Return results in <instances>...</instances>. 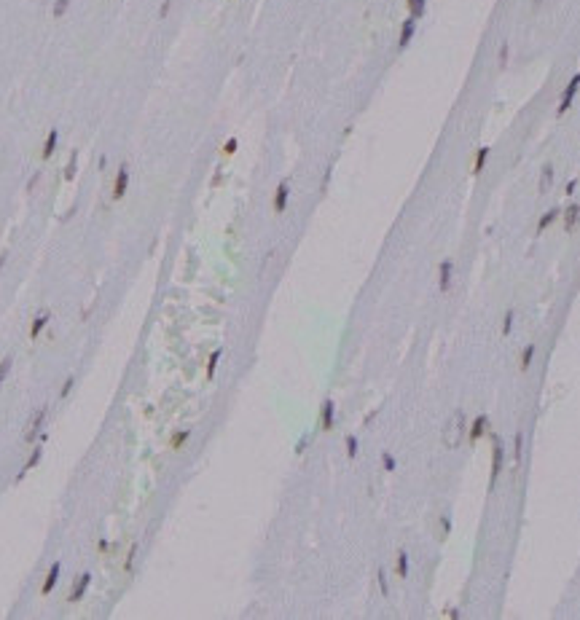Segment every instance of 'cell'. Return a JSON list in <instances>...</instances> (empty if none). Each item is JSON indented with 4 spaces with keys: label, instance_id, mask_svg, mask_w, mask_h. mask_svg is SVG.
<instances>
[{
    "label": "cell",
    "instance_id": "5b68a950",
    "mask_svg": "<svg viewBox=\"0 0 580 620\" xmlns=\"http://www.w3.org/2000/svg\"><path fill=\"white\" fill-rule=\"evenodd\" d=\"M487 433H489V417H487V414H478V417L473 419V425H470V430H467V441L470 443H478Z\"/></svg>",
    "mask_w": 580,
    "mask_h": 620
},
{
    "label": "cell",
    "instance_id": "7a4b0ae2",
    "mask_svg": "<svg viewBox=\"0 0 580 620\" xmlns=\"http://www.w3.org/2000/svg\"><path fill=\"white\" fill-rule=\"evenodd\" d=\"M462 433H465V417H462V411H459L457 417L449 419V422H446V427H443V446H446V449H457Z\"/></svg>",
    "mask_w": 580,
    "mask_h": 620
},
{
    "label": "cell",
    "instance_id": "cb8c5ba5",
    "mask_svg": "<svg viewBox=\"0 0 580 620\" xmlns=\"http://www.w3.org/2000/svg\"><path fill=\"white\" fill-rule=\"evenodd\" d=\"M221 355H223L221 349H215L213 355H210V360H207V379H213V376H215V368H218V360H221Z\"/></svg>",
    "mask_w": 580,
    "mask_h": 620
},
{
    "label": "cell",
    "instance_id": "83f0119b",
    "mask_svg": "<svg viewBox=\"0 0 580 620\" xmlns=\"http://www.w3.org/2000/svg\"><path fill=\"white\" fill-rule=\"evenodd\" d=\"M67 6H70V0H54V9H51V14L54 17H65V11H67Z\"/></svg>",
    "mask_w": 580,
    "mask_h": 620
},
{
    "label": "cell",
    "instance_id": "5bb4252c",
    "mask_svg": "<svg viewBox=\"0 0 580 620\" xmlns=\"http://www.w3.org/2000/svg\"><path fill=\"white\" fill-rule=\"evenodd\" d=\"M559 215H561V210L559 207H553V210H548V213L543 215V218H540V221H537V234H543L545 229H551V226L556 223V221H559Z\"/></svg>",
    "mask_w": 580,
    "mask_h": 620
},
{
    "label": "cell",
    "instance_id": "8fae6325",
    "mask_svg": "<svg viewBox=\"0 0 580 620\" xmlns=\"http://www.w3.org/2000/svg\"><path fill=\"white\" fill-rule=\"evenodd\" d=\"M414 33H417V19L409 17V19L403 22V27H401V38H398V49H406V46L411 43Z\"/></svg>",
    "mask_w": 580,
    "mask_h": 620
},
{
    "label": "cell",
    "instance_id": "8992f818",
    "mask_svg": "<svg viewBox=\"0 0 580 620\" xmlns=\"http://www.w3.org/2000/svg\"><path fill=\"white\" fill-rule=\"evenodd\" d=\"M127 185H129V167L127 164H121L119 172H116V180H113V201L124 199V193H127Z\"/></svg>",
    "mask_w": 580,
    "mask_h": 620
},
{
    "label": "cell",
    "instance_id": "484cf974",
    "mask_svg": "<svg viewBox=\"0 0 580 620\" xmlns=\"http://www.w3.org/2000/svg\"><path fill=\"white\" fill-rule=\"evenodd\" d=\"M381 467L387 470V473H393V470L398 467V462H395V457H393L390 451H384V454H381Z\"/></svg>",
    "mask_w": 580,
    "mask_h": 620
},
{
    "label": "cell",
    "instance_id": "4fadbf2b",
    "mask_svg": "<svg viewBox=\"0 0 580 620\" xmlns=\"http://www.w3.org/2000/svg\"><path fill=\"white\" fill-rule=\"evenodd\" d=\"M89 580H91V575H81L73 583V591H70V596H67V601H78L81 596L86 593V588H89Z\"/></svg>",
    "mask_w": 580,
    "mask_h": 620
},
{
    "label": "cell",
    "instance_id": "9c48e42d",
    "mask_svg": "<svg viewBox=\"0 0 580 620\" xmlns=\"http://www.w3.org/2000/svg\"><path fill=\"white\" fill-rule=\"evenodd\" d=\"M561 221H564V231L567 234L575 231V226L580 223V204H569V207L561 213Z\"/></svg>",
    "mask_w": 580,
    "mask_h": 620
},
{
    "label": "cell",
    "instance_id": "44dd1931",
    "mask_svg": "<svg viewBox=\"0 0 580 620\" xmlns=\"http://www.w3.org/2000/svg\"><path fill=\"white\" fill-rule=\"evenodd\" d=\"M38 462H41V449H35L33 454H30V459L25 462V467H22V473L17 475V481H22V478H25V475L30 473V470H33V467L38 465Z\"/></svg>",
    "mask_w": 580,
    "mask_h": 620
},
{
    "label": "cell",
    "instance_id": "30bf717a",
    "mask_svg": "<svg viewBox=\"0 0 580 620\" xmlns=\"http://www.w3.org/2000/svg\"><path fill=\"white\" fill-rule=\"evenodd\" d=\"M438 287H441V293H449L451 290V261L449 258L441 261V266H438Z\"/></svg>",
    "mask_w": 580,
    "mask_h": 620
},
{
    "label": "cell",
    "instance_id": "7bdbcfd3",
    "mask_svg": "<svg viewBox=\"0 0 580 620\" xmlns=\"http://www.w3.org/2000/svg\"><path fill=\"white\" fill-rule=\"evenodd\" d=\"M532 3H535V9H537V6H543V0H532Z\"/></svg>",
    "mask_w": 580,
    "mask_h": 620
},
{
    "label": "cell",
    "instance_id": "4316f807",
    "mask_svg": "<svg viewBox=\"0 0 580 620\" xmlns=\"http://www.w3.org/2000/svg\"><path fill=\"white\" fill-rule=\"evenodd\" d=\"M75 161H78V153L73 151V153H70L67 167H65V180H73V177H75Z\"/></svg>",
    "mask_w": 580,
    "mask_h": 620
},
{
    "label": "cell",
    "instance_id": "f1b7e54d",
    "mask_svg": "<svg viewBox=\"0 0 580 620\" xmlns=\"http://www.w3.org/2000/svg\"><path fill=\"white\" fill-rule=\"evenodd\" d=\"M511 331H513V309H508L503 317V336H508Z\"/></svg>",
    "mask_w": 580,
    "mask_h": 620
},
{
    "label": "cell",
    "instance_id": "ab89813d",
    "mask_svg": "<svg viewBox=\"0 0 580 620\" xmlns=\"http://www.w3.org/2000/svg\"><path fill=\"white\" fill-rule=\"evenodd\" d=\"M575 188H577V177H575V180H569V183H567V188H564V193H567V196H572V193H575Z\"/></svg>",
    "mask_w": 580,
    "mask_h": 620
},
{
    "label": "cell",
    "instance_id": "8d00e7d4",
    "mask_svg": "<svg viewBox=\"0 0 580 620\" xmlns=\"http://www.w3.org/2000/svg\"><path fill=\"white\" fill-rule=\"evenodd\" d=\"M38 183H41V172H35V175H33V177H30V183H27V191H30V193H33Z\"/></svg>",
    "mask_w": 580,
    "mask_h": 620
},
{
    "label": "cell",
    "instance_id": "52a82bcc",
    "mask_svg": "<svg viewBox=\"0 0 580 620\" xmlns=\"http://www.w3.org/2000/svg\"><path fill=\"white\" fill-rule=\"evenodd\" d=\"M333 422H336V405H333V400H325L323 408H320V430H323V433H331Z\"/></svg>",
    "mask_w": 580,
    "mask_h": 620
},
{
    "label": "cell",
    "instance_id": "1f68e13d",
    "mask_svg": "<svg viewBox=\"0 0 580 620\" xmlns=\"http://www.w3.org/2000/svg\"><path fill=\"white\" fill-rule=\"evenodd\" d=\"M347 454H349L352 459L357 457V438L355 435H347Z\"/></svg>",
    "mask_w": 580,
    "mask_h": 620
},
{
    "label": "cell",
    "instance_id": "603a6c76",
    "mask_svg": "<svg viewBox=\"0 0 580 620\" xmlns=\"http://www.w3.org/2000/svg\"><path fill=\"white\" fill-rule=\"evenodd\" d=\"M521 449H524V435H521V430L513 435V462L519 465L521 462Z\"/></svg>",
    "mask_w": 580,
    "mask_h": 620
},
{
    "label": "cell",
    "instance_id": "d4e9b609",
    "mask_svg": "<svg viewBox=\"0 0 580 620\" xmlns=\"http://www.w3.org/2000/svg\"><path fill=\"white\" fill-rule=\"evenodd\" d=\"M188 438H191V433H188V430H180V433L177 435H172V441H169V446H172V449H180V446H183L185 441H188Z\"/></svg>",
    "mask_w": 580,
    "mask_h": 620
},
{
    "label": "cell",
    "instance_id": "e575fe53",
    "mask_svg": "<svg viewBox=\"0 0 580 620\" xmlns=\"http://www.w3.org/2000/svg\"><path fill=\"white\" fill-rule=\"evenodd\" d=\"M135 556H137V545H132L129 548V556H127V564H124V569H127V572L132 569V564H135Z\"/></svg>",
    "mask_w": 580,
    "mask_h": 620
},
{
    "label": "cell",
    "instance_id": "d6a6232c",
    "mask_svg": "<svg viewBox=\"0 0 580 620\" xmlns=\"http://www.w3.org/2000/svg\"><path fill=\"white\" fill-rule=\"evenodd\" d=\"M508 57H511V46H508V43H503V46H500V65H508Z\"/></svg>",
    "mask_w": 580,
    "mask_h": 620
},
{
    "label": "cell",
    "instance_id": "9a60e30c",
    "mask_svg": "<svg viewBox=\"0 0 580 620\" xmlns=\"http://www.w3.org/2000/svg\"><path fill=\"white\" fill-rule=\"evenodd\" d=\"M489 151L492 148L489 145H484V148H478V153H475V161H473V175L478 177L484 172V164H487V159H489Z\"/></svg>",
    "mask_w": 580,
    "mask_h": 620
},
{
    "label": "cell",
    "instance_id": "ba28073f",
    "mask_svg": "<svg viewBox=\"0 0 580 620\" xmlns=\"http://www.w3.org/2000/svg\"><path fill=\"white\" fill-rule=\"evenodd\" d=\"M287 199H290V183L287 180H282V183L277 185V191H274V213H285L287 207Z\"/></svg>",
    "mask_w": 580,
    "mask_h": 620
},
{
    "label": "cell",
    "instance_id": "4dcf8cb0",
    "mask_svg": "<svg viewBox=\"0 0 580 620\" xmlns=\"http://www.w3.org/2000/svg\"><path fill=\"white\" fill-rule=\"evenodd\" d=\"M11 365H14V360L11 357H6L3 363H0V384L6 381V376H9V371H11Z\"/></svg>",
    "mask_w": 580,
    "mask_h": 620
},
{
    "label": "cell",
    "instance_id": "d590c367",
    "mask_svg": "<svg viewBox=\"0 0 580 620\" xmlns=\"http://www.w3.org/2000/svg\"><path fill=\"white\" fill-rule=\"evenodd\" d=\"M73 384H75V379L70 376V379L65 381V387H62V392H59V397H67V395H70V389H73Z\"/></svg>",
    "mask_w": 580,
    "mask_h": 620
},
{
    "label": "cell",
    "instance_id": "b9f144b4",
    "mask_svg": "<svg viewBox=\"0 0 580 620\" xmlns=\"http://www.w3.org/2000/svg\"><path fill=\"white\" fill-rule=\"evenodd\" d=\"M6 258H9V255H6V253H0V269L6 266Z\"/></svg>",
    "mask_w": 580,
    "mask_h": 620
},
{
    "label": "cell",
    "instance_id": "2e32d148",
    "mask_svg": "<svg viewBox=\"0 0 580 620\" xmlns=\"http://www.w3.org/2000/svg\"><path fill=\"white\" fill-rule=\"evenodd\" d=\"M535 352H537V347H535V344H527V347H524V352H521V360H519V368H521L524 373L529 371L532 360H535Z\"/></svg>",
    "mask_w": 580,
    "mask_h": 620
},
{
    "label": "cell",
    "instance_id": "d6986e66",
    "mask_svg": "<svg viewBox=\"0 0 580 620\" xmlns=\"http://www.w3.org/2000/svg\"><path fill=\"white\" fill-rule=\"evenodd\" d=\"M395 572H398V577H401V580H406V577H409V553H406V551H401V553H398V564H395Z\"/></svg>",
    "mask_w": 580,
    "mask_h": 620
},
{
    "label": "cell",
    "instance_id": "6da1fadb",
    "mask_svg": "<svg viewBox=\"0 0 580 620\" xmlns=\"http://www.w3.org/2000/svg\"><path fill=\"white\" fill-rule=\"evenodd\" d=\"M503 465H505V446L503 441L492 433V473H489V489H495L500 473H503Z\"/></svg>",
    "mask_w": 580,
    "mask_h": 620
},
{
    "label": "cell",
    "instance_id": "277c9868",
    "mask_svg": "<svg viewBox=\"0 0 580 620\" xmlns=\"http://www.w3.org/2000/svg\"><path fill=\"white\" fill-rule=\"evenodd\" d=\"M46 417H49V408H38V411L30 417V422H27V427H25V441L30 443V441H35V435L41 433V427H43V422H46Z\"/></svg>",
    "mask_w": 580,
    "mask_h": 620
},
{
    "label": "cell",
    "instance_id": "60d3db41",
    "mask_svg": "<svg viewBox=\"0 0 580 620\" xmlns=\"http://www.w3.org/2000/svg\"><path fill=\"white\" fill-rule=\"evenodd\" d=\"M304 449H307V438H304V441H299V446H296V451H299V454H301Z\"/></svg>",
    "mask_w": 580,
    "mask_h": 620
},
{
    "label": "cell",
    "instance_id": "7402d4cb",
    "mask_svg": "<svg viewBox=\"0 0 580 620\" xmlns=\"http://www.w3.org/2000/svg\"><path fill=\"white\" fill-rule=\"evenodd\" d=\"M551 183H553V167L548 164V167H543V177H540V193H545Z\"/></svg>",
    "mask_w": 580,
    "mask_h": 620
},
{
    "label": "cell",
    "instance_id": "74e56055",
    "mask_svg": "<svg viewBox=\"0 0 580 620\" xmlns=\"http://www.w3.org/2000/svg\"><path fill=\"white\" fill-rule=\"evenodd\" d=\"M441 529H443V535H449V532H451V519H449V515H443V519H441Z\"/></svg>",
    "mask_w": 580,
    "mask_h": 620
},
{
    "label": "cell",
    "instance_id": "f35d334b",
    "mask_svg": "<svg viewBox=\"0 0 580 620\" xmlns=\"http://www.w3.org/2000/svg\"><path fill=\"white\" fill-rule=\"evenodd\" d=\"M169 9H172V0H164V3H161V9H159V17H167Z\"/></svg>",
    "mask_w": 580,
    "mask_h": 620
},
{
    "label": "cell",
    "instance_id": "7c38bea8",
    "mask_svg": "<svg viewBox=\"0 0 580 620\" xmlns=\"http://www.w3.org/2000/svg\"><path fill=\"white\" fill-rule=\"evenodd\" d=\"M59 569H62V564L59 561H54L51 567H49V575H46V580H43V596H49L51 591H54V585H57V580H59Z\"/></svg>",
    "mask_w": 580,
    "mask_h": 620
},
{
    "label": "cell",
    "instance_id": "e0dca14e",
    "mask_svg": "<svg viewBox=\"0 0 580 620\" xmlns=\"http://www.w3.org/2000/svg\"><path fill=\"white\" fill-rule=\"evenodd\" d=\"M406 3H409V17H414V19L425 17V11H427V0H406Z\"/></svg>",
    "mask_w": 580,
    "mask_h": 620
},
{
    "label": "cell",
    "instance_id": "ac0fdd59",
    "mask_svg": "<svg viewBox=\"0 0 580 620\" xmlns=\"http://www.w3.org/2000/svg\"><path fill=\"white\" fill-rule=\"evenodd\" d=\"M57 140H59V132H57V129H51V132H49V137H46V143H43V159H51V156H54Z\"/></svg>",
    "mask_w": 580,
    "mask_h": 620
},
{
    "label": "cell",
    "instance_id": "f546056e",
    "mask_svg": "<svg viewBox=\"0 0 580 620\" xmlns=\"http://www.w3.org/2000/svg\"><path fill=\"white\" fill-rule=\"evenodd\" d=\"M237 145H239V140L237 137H229V140H226V145H223V153L226 156H234V153H237Z\"/></svg>",
    "mask_w": 580,
    "mask_h": 620
},
{
    "label": "cell",
    "instance_id": "3957f363",
    "mask_svg": "<svg viewBox=\"0 0 580 620\" xmlns=\"http://www.w3.org/2000/svg\"><path fill=\"white\" fill-rule=\"evenodd\" d=\"M577 89H580V73L577 75H572V81L567 83V89H564V94H561V102H559V108H556V116H564L572 108V99H575V94H577Z\"/></svg>",
    "mask_w": 580,
    "mask_h": 620
},
{
    "label": "cell",
    "instance_id": "836d02e7",
    "mask_svg": "<svg viewBox=\"0 0 580 620\" xmlns=\"http://www.w3.org/2000/svg\"><path fill=\"white\" fill-rule=\"evenodd\" d=\"M379 591H381V596L390 593V588H387V575H384V569H379Z\"/></svg>",
    "mask_w": 580,
    "mask_h": 620
},
{
    "label": "cell",
    "instance_id": "ffe728a7",
    "mask_svg": "<svg viewBox=\"0 0 580 620\" xmlns=\"http://www.w3.org/2000/svg\"><path fill=\"white\" fill-rule=\"evenodd\" d=\"M46 323H49V312H41V315L35 317V323H33V328H30V339H38V333L46 328Z\"/></svg>",
    "mask_w": 580,
    "mask_h": 620
}]
</instances>
